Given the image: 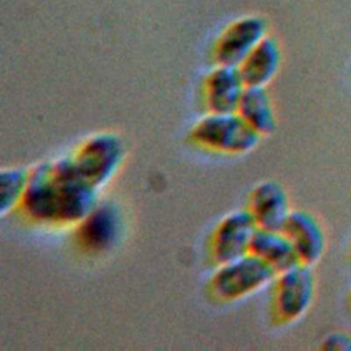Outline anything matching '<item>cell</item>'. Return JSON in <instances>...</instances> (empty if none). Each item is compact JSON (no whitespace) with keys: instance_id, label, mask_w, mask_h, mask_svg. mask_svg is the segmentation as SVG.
<instances>
[{"instance_id":"cell-1","label":"cell","mask_w":351,"mask_h":351,"mask_svg":"<svg viewBox=\"0 0 351 351\" xmlns=\"http://www.w3.org/2000/svg\"><path fill=\"white\" fill-rule=\"evenodd\" d=\"M99 189L84 180L69 155L44 160L29 170L19 214L41 228L75 226L99 203Z\"/></svg>"},{"instance_id":"cell-2","label":"cell","mask_w":351,"mask_h":351,"mask_svg":"<svg viewBox=\"0 0 351 351\" xmlns=\"http://www.w3.org/2000/svg\"><path fill=\"white\" fill-rule=\"evenodd\" d=\"M277 271L263 259L248 252L241 258L217 266L207 282V295L217 303L240 300L266 285H270Z\"/></svg>"},{"instance_id":"cell-3","label":"cell","mask_w":351,"mask_h":351,"mask_svg":"<svg viewBox=\"0 0 351 351\" xmlns=\"http://www.w3.org/2000/svg\"><path fill=\"white\" fill-rule=\"evenodd\" d=\"M261 137L237 112H207L189 130V140L195 145L225 155L247 154Z\"/></svg>"},{"instance_id":"cell-4","label":"cell","mask_w":351,"mask_h":351,"mask_svg":"<svg viewBox=\"0 0 351 351\" xmlns=\"http://www.w3.org/2000/svg\"><path fill=\"white\" fill-rule=\"evenodd\" d=\"M270 291L269 314L274 325H289L300 319L313 304L315 276L313 266L298 263L277 273Z\"/></svg>"},{"instance_id":"cell-5","label":"cell","mask_w":351,"mask_h":351,"mask_svg":"<svg viewBox=\"0 0 351 351\" xmlns=\"http://www.w3.org/2000/svg\"><path fill=\"white\" fill-rule=\"evenodd\" d=\"M69 158L77 173L100 191L119 170L125 147L118 134L99 132L78 144Z\"/></svg>"},{"instance_id":"cell-6","label":"cell","mask_w":351,"mask_h":351,"mask_svg":"<svg viewBox=\"0 0 351 351\" xmlns=\"http://www.w3.org/2000/svg\"><path fill=\"white\" fill-rule=\"evenodd\" d=\"M122 232L123 218L119 207L114 202L103 200L75 225L74 241L82 252L99 256L119 243Z\"/></svg>"},{"instance_id":"cell-7","label":"cell","mask_w":351,"mask_h":351,"mask_svg":"<svg viewBox=\"0 0 351 351\" xmlns=\"http://www.w3.org/2000/svg\"><path fill=\"white\" fill-rule=\"evenodd\" d=\"M258 226L245 210L226 214L213 229L207 241V255L213 265L219 266L250 252Z\"/></svg>"},{"instance_id":"cell-8","label":"cell","mask_w":351,"mask_h":351,"mask_svg":"<svg viewBox=\"0 0 351 351\" xmlns=\"http://www.w3.org/2000/svg\"><path fill=\"white\" fill-rule=\"evenodd\" d=\"M267 32L266 21L256 15L232 22L218 37L213 49L215 64L239 66Z\"/></svg>"},{"instance_id":"cell-9","label":"cell","mask_w":351,"mask_h":351,"mask_svg":"<svg viewBox=\"0 0 351 351\" xmlns=\"http://www.w3.org/2000/svg\"><path fill=\"white\" fill-rule=\"evenodd\" d=\"M282 232L292 243L298 259L313 266L326 250V233L321 221L306 210H292Z\"/></svg>"},{"instance_id":"cell-10","label":"cell","mask_w":351,"mask_h":351,"mask_svg":"<svg viewBox=\"0 0 351 351\" xmlns=\"http://www.w3.org/2000/svg\"><path fill=\"white\" fill-rule=\"evenodd\" d=\"M247 210L258 228L269 230H282L292 211L284 186L270 180L259 182L252 189Z\"/></svg>"},{"instance_id":"cell-11","label":"cell","mask_w":351,"mask_h":351,"mask_svg":"<svg viewBox=\"0 0 351 351\" xmlns=\"http://www.w3.org/2000/svg\"><path fill=\"white\" fill-rule=\"evenodd\" d=\"M245 84L237 66L217 64L203 84V101L207 112H236Z\"/></svg>"},{"instance_id":"cell-12","label":"cell","mask_w":351,"mask_h":351,"mask_svg":"<svg viewBox=\"0 0 351 351\" xmlns=\"http://www.w3.org/2000/svg\"><path fill=\"white\" fill-rule=\"evenodd\" d=\"M281 49L277 40L265 36L237 66L245 86H266L277 74Z\"/></svg>"},{"instance_id":"cell-13","label":"cell","mask_w":351,"mask_h":351,"mask_svg":"<svg viewBox=\"0 0 351 351\" xmlns=\"http://www.w3.org/2000/svg\"><path fill=\"white\" fill-rule=\"evenodd\" d=\"M250 252L263 259L277 273L300 263L292 243L282 230L258 228L252 237Z\"/></svg>"},{"instance_id":"cell-14","label":"cell","mask_w":351,"mask_h":351,"mask_svg":"<svg viewBox=\"0 0 351 351\" xmlns=\"http://www.w3.org/2000/svg\"><path fill=\"white\" fill-rule=\"evenodd\" d=\"M261 136L276 129V112L265 86H245L236 111Z\"/></svg>"},{"instance_id":"cell-15","label":"cell","mask_w":351,"mask_h":351,"mask_svg":"<svg viewBox=\"0 0 351 351\" xmlns=\"http://www.w3.org/2000/svg\"><path fill=\"white\" fill-rule=\"evenodd\" d=\"M29 181V170L7 167L0 171V214L5 215L16 208L23 197Z\"/></svg>"},{"instance_id":"cell-16","label":"cell","mask_w":351,"mask_h":351,"mask_svg":"<svg viewBox=\"0 0 351 351\" xmlns=\"http://www.w3.org/2000/svg\"><path fill=\"white\" fill-rule=\"evenodd\" d=\"M324 350L351 351V335L344 332H330L322 340Z\"/></svg>"},{"instance_id":"cell-17","label":"cell","mask_w":351,"mask_h":351,"mask_svg":"<svg viewBox=\"0 0 351 351\" xmlns=\"http://www.w3.org/2000/svg\"><path fill=\"white\" fill-rule=\"evenodd\" d=\"M348 255H350V258H351V244H350V248H348Z\"/></svg>"},{"instance_id":"cell-18","label":"cell","mask_w":351,"mask_h":351,"mask_svg":"<svg viewBox=\"0 0 351 351\" xmlns=\"http://www.w3.org/2000/svg\"><path fill=\"white\" fill-rule=\"evenodd\" d=\"M350 303H351V289H350Z\"/></svg>"}]
</instances>
